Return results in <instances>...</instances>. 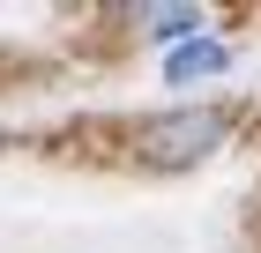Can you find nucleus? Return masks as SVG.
<instances>
[{"instance_id": "obj_1", "label": "nucleus", "mask_w": 261, "mask_h": 253, "mask_svg": "<svg viewBox=\"0 0 261 253\" xmlns=\"http://www.w3.org/2000/svg\"><path fill=\"white\" fill-rule=\"evenodd\" d=\"M224 134H231V127H224V112H209V104H194V112L149 119V127L135 134V156H142V164H164V172H179V164H201V156L217 149Z\"/></svg>"}, {"instance_id": "obj_2", "label": "nucleus", "mask_w": 261, "mask_h": 253, "mask_svg": "<svg viewBox=\"0 0 261 253\" xmlns=\"http://www.w3.org/2000/svg\"><path fill=\"white\" fill-rule=\"evenodd\" d=\"M224 67H231V45L194 38V45H179V52L164 60V82H201V75H224Z\"/></svg>"}, {"instance_id": "obj_3", "label": "nucleus", "mask_w": 261, "mask_h": 253, "mask_svg": "<svg viewBox=\"0 0 261 253\" xmlns=\"http://www.w3.org/2000/svg\"><path fill=\"white\" fill-rule=\"evenodd\" d=\"M142 22H149V38H172V52H179V45H194V38H201L209 8H194V0H172V8H142Z\"/></svg>"}]
</instances>
